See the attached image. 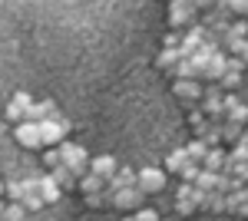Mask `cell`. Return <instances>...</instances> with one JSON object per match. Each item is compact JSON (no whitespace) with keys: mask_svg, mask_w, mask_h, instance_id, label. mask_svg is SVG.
<instances>
[{"mask_svg":"<svg viewBox=\"0 0 248 221\" xmlns=\"http://www.w3.org/2000/svg\"><path fill=\"white\" fill-rule=\"evenodd\" d=\"M218 46H222V53L225 56H238L242 50L248 46V23L245 20H235L229 30L218 37Z\"/></svg>","mask_w":248,"mask_h":221,"instance_id":"obj_1","label":"cell"},{"mask_svg":"<svg viewBox=\"0 0 248 221\" xmlns=\"http://www.w3.org/2000/svg\"><path fill=\"white\" fill-rule=\"evenodd\" d=\"M60 152H63V165L70 168V175L73 178H83V175H90V155H86V148L83 146H73V142H63L60 146Z\"/></svg>","mask_w":248,"mask_h":221,"instance_id":"obj_2","label":"cell"},{"mask_svg":"<svg viewBox=\"0 0 248 221\" xmlns=\"http://www.w3.org/2000/svg\"><path fill=\"white\" fill-rule=\"evenodd\" d=\"M103 202L109 205V208H119V211H139L142 208V192L139 188H119V192L106 188Z\"/></svg>","mask_w":248,"mask_h":221,"instance_id":"obj_3","label":"cell"},{"mask_svg":"<svg viewBox=\"0 0 248 221\" xmlns=\"http://www.w3.org/2000/svg\"><path fill=\"white\" fill-rule=\"evenodd\" d=\"M66 132H70V122H66V116H63V112H60L57 119H46V122H40V139H43V146H50V148L63 146Z\"/></svg>","mask_w":248,"mask_h":221,"instance_id":"obj_4","label":"cell"},{"mask_svg":"<svg viewBox=\"0 0 248 221\" xmlns=\"http://www.w3.org/2000/svg\"><path fill=\"white\" fill-rule=\"evenodd\" d=\"M202 112L209 116V122H218V126L225 122V96L218 89V83L202 92Z\"/></svg>","mask_w":248,"mask_h":221,"instance_id":"obj_5","label":"cell"},{"mask_svg":"<svg viewBox=\"0 0 248 221\" xmlns=\"http://www.w3.org/2000/svg\"><path fill=\"white\" fill-rule=\"evenodd\" d=\"M136 188L142 192V195H155V192H162L166 188V172L155 165H146L139 175H136Z\"/></svg>","mask_w":248,"mask_h":221,"instance_id":"obj_6","label":"cell"},{"mask_svg":"<svg viewBox=\"0 0 248 221\" xmlns=\"http://www.w3.org/2000/svg\"><path fill=\"white\" fill-rule=\"evenodd\" d=\"M202 192L195 188V185H179V192H175V211L179 215H192V211H199L202 208Z\"/></svg>","mask_w":248,"mask_h":221,"instance_id":"obj_7","label":"cell"},{"mask_svg":"<svg viewBox=\"0 0 248 221\" xmlns=\"http://www.w3.org/2000/svg\"><path fill=\"white\" fill-rule=\"evenodd\" d=\"M195 14H199L195 3H189V0H172L169 3V27H182V23L195 27Z\"/></svg>","mask_w":248,"mask_h":221,"instance_id":"obj_8","label":"cell"},{"mask_svg":"<svg viewBox=\"0 0 248 221\" xmlns=\"http://www.w3.org/2000/svg\"><path fill=\"white\" fill-rule=\"evenodd\" d=\"M30 106H33V96H30V92H17V96H14V99L7 103L3 116H7V119H10L14 126H20V122L27 119V109H30Z\"/></svg>","mask_w":248,"mask_h":221,"instance_id":"obj_9","label":"cell"},{"mask_svg":"<svg viewBox=\"0 0 248 221\" xmlns=\"http://www.w3.org/2000/svg\"><path fill=\"white\" fill-rule=\"evenodd\" d=\"M202 83L199 79H175V96L186 103V106H195V103H202Z\"/></svg>","mask_w":248,"mask_h":221,"instance_id":"obj_10","label":"cell"},{"mask_svg":"<svg viewBox=\"0 0 248 221\" xmlns=\"http://www.w3.org/2000/svg\"><path fill=\"white\" fill-rule=\"evenodd\" d=\"M14 139H17L23 148H40V146H43L37 122H20V126H14Z\"/></svg>","mask_w":248,"mask_h":221,"instance_id":"obj_11","label":"cell"},{"mask_svg":"<svg viewBox=\"0 0 248 221\" xmlns=\"http://www.w3.org/2000/svg\"><path fill=\"white\" fill-rule=\"evenodd\" d=\"M90 172H93L96 178H103V182L109 185V182H113V175L119 172V165H116L113 155H96L93 162H90Z\"/></svg>","mask_w":248,"mask_h":221,"instance_id":"obj_12","label":"cell"},{"mask_svg":"<svg viewBox=\"0 0 248 221\" xmlns=\"http://www.w3.org/2000/svg\"><path fill=\"white\" fill-rule=\"evenodd\" d=\"M23 198H20V205H23V208H27V211H40V208H43V198H40V188H37V175H33V178H23Z\"/></svg>","mask_w":248,"mask_h":221,"instance_id":"obj_13","label":"cell"},{"mask_svg":"<svg viewBox=\"0 0 248 221\" xmlns=\"http://www.w3.org/2000/svg\"><path fill=\"white\" fill-rule=\"evenodd\" d=\"M225 211L248 218V185H245V188H238V192H232L229 198H225Z\"/></svg>","mask_w":248,"mask_h":221,"instance_id":"obj_14","label":"cell"},{"mask_svg":"<svg viewBox=\"0 0 248 221\" xmlns=\"http://www.w3.org/2000/svg\"><path fill=\"white\" fill-rule=\"evenodd\" d=\"M225 70H229V56L218 50V53H215V56L209 59V66L202 70V79H215V83H218V79L225 76Z\"/></svg>","mask_w":248,"mask_h":221,"instance_id":"obj_15","label":"cell"},{"mask_svg":"<svg viewBox=\"0 0 248 221\" xmlns=\"http://www.w3.org/2000/svg\"><path fill=\"white\" fill-rule=\"evenodd\" d=\"M37 188H40V198H43L46 205H53L60 195H63V192H60V185L50 178V172H46V175H37Z\"/></svg>","mask_w":248,"mask_h":221,"instance_id":"obj_16","label":"cell"},{"mask_svg":"<svg viewBox=\"0 0 248 221\" xmlns=\"http://www.w3.org/2000/svg\"><path fill=\"white\" fill-rule=\"evenodd\" d=\"M225 162H229V152L225 148H209V155L202 159V172H215L218 175L225 168Z\"/></svg>","mask_w":248,"mask_h":221,"instance_id":"obj_17","label":"cell"},{"mask_svg":"<svg viewBox=\"0 0 248 221\" xmlns=\"http://www.w3.org/2000/svg\"><path fill=\"white\" fill-rule=\"evenodd\" d=\"M179 63H182L179 50H162V53L155 56V66H159L162 73H172V76H175V70H179Z\"/></svg>","mask_w":248,"mask_h":221,"instance_id":"obj_18","label":"cell"},{"mask_svg":"<svg viewBox=\"0 0 248 221\" xmlns=\"http://www.w3.org/2000/svg\"><path fill=\"white\" fill-rule=\"evenodd\" d=\"M136 175H139L136 168H119L106 188H113V192H119V188H136Z\"/></svg>","mask_w":248,"mask_h":221,"instance_id":"obj_19","label":"cell"},{"mask_svg":"<svg viewBox=\"0 0 248 221\" xmlns=\"http://www.w3.org/2000/svg\"><path fill=\"white\" fill-rule=\"evenodd\" d=\"M189 162H192V159L186 155V148H172L169 155H166V172H175V175H179Z\"/></svg>","mask_w":248,"mask_h":221,"instance_id":"obj_20","label":"cell"},{"mask_svg":"<svg viewBox=\"0 0 248 221\" xmlns=\"http://www.w3.org/2000/svg\"><path fill=\"white\" fill-rule=\"evenodd\" d=\"M189 126H192V132H195V139L209 129V116L202 112V106H192V109H189Z\"/></svg>","mask_w":248,"mask_h":221,"instance_id":"obj_21","label":"cell"},{"mask_svg":"<svg viewBox=\"0 0 248 221\" xmlns=\"http://www.w3.org/2000/svg\"><path fill=\"white\" fill-rule=\"evenodd\" d=\"M225 198H229V195H222V192H209V195L202 198V211L222 215V211H225Z\"/></svg>","mask_w":248,"mask_h":221,"instance_id":"obj_22","label":"cell"},{"mask_svg":"<svg viewBox=\"0 0 248 221\" xmlns=\"http://www.w3.org/2000/svg\"><path fill=\"white\" fill-rule=\"evenodd\" d=\"M50 178H53V182L60 185V192H70V188H77V178H73V175H70V168L66 165H60V168H53V172H50Z\"/></svg>","mask_w":248,"mask_h":221,"instance_id":"obj_23","label":"cell"},{"mask_svg":"<svg viewBox=\"0 0 248 221\" xmlns=\"http://www.w3.org/2000/svg\"><path fill=\"white\" fill-rule=\"evenodd\" d=\"M79 192H83V195H99V192H106V182H103V178H96L93 172H90V175H83V178H79Z\"/></svg>","mask_w":248,"mask_h":221,"instance_id":"obj_24","label":"cell"},{"mask_svg":"<svg viewBox=\"0 0 248 221\" xmlns=\"http://www.w3.org/2000/svg\"><path fill=\"white\" fill-rule=\"evenodd\" d=\"M186 155H189L192 162H199V165H202V159L209 155V146H205L202 139H192L189 146H186Z\"/></svg>","mask_w":248,"mask_h":221,"instance_id":"obj_25","label":"cell"},{"mask_svg":"<svg viewBox=\"0 0 248 221\" xmlns=\"http://www.w3.org/2000/svg\"><path fill=\"white\" fill-rule=\"evenodd\" d=\"M195 188H199L202 195H209V192H215V188H218V175H215V172H202V175L195 178Z\"/></svg>","mask_w":248,"mask_h":221,"instance_id":"obj_26","label":"cell"},{"mask_svg":"<svg viewBox=\"0 0 248 221\" xmlns=\"http://www.w3.org/2000/svg\"><path fill=\"white\" fill-rule=\"evenodd\" d=\"M242 132H245V126H235V122H222V142H229V146H238Z\"/></svg>","mask_w":248,"mask_h":221,"instance_id":"obj_27","label":"cell"},{"mask_svg":"<svg viewBox=\"0 0 248 221\" xmlns=\"http://www.w3.org/2000/svg\"><path fill=\"white\" fill-rule=\"evenodd\" d=\"M238 83H242V73H235V70H225V76L218 79V89H222V92H235V89H238Z\"/></svg>","mask_w":248,"mask_h":221,"instance_id":"obj_28","label":"cell"},{"mask_svg":"<svg viewBox=\"0 0 248 221\" xmlns=\"http://www.w3.org/2000/svg\"><path fill=\"white\" fill-rule=\"evenodd\" d=\"M3 221H27V208L20 202H7L3 208Z\"/></svg>","mask_w":248,"mask_h":221,"instance_id":"obj_29","label":"cell"},{"mask_svg":"<svg viewBox=\"0 0 248 221\" xmlns=\"http://www.w3.org/2000/svg\"><path fill=\"white\" fill-rule=\"evenodd\" d=\"M202 175V165L199 162H189V165L179 172V178H182V185H195V178Z\"/></svg>","mask_w":248,"mask_h":221,"instance_id":"obj_30","label":"cell"},{"mask_svg":"<svg viewBox=\"0 0 248 221\" xmlns=\"http://www.w3.org/2000/svg\"><path fill=\"white\" fill-rule=\"evenodd\" d=\"M43 165L50 168V172L63 165V152H60V146H57V148H46V155H43Z\"/></svg>","mask_w":248,"mask_h":221,"instance_id":"obj_31","label":"cell"},{"mask_svg":"<svg viewBox=\"0 0 248 221\" xmlns=\"http://www.w3.org/2000/svg\"><path fill=\"white\" fill-rule=\"evenodd\" d=\"M225 10H229V14H238V17H245V14H248V0H229Z\"/></svg>","mask_w":248,"mask_h":221,"instance_id":"obj_32","label":"cell"},{"mask_svg":"<svg viewBox=\"0 0 248 221\" xmlns=\"http://www.w3.org/2000/svg\"><path fill=\"white\" fill-rule=\"evenodd\" d=\"M179 46H182V37H179L175 30H169L166 40H162V50H179Z\"/></svg>","mask_w":248,"mask_h":221,"instance_id":"obj_33","label":"cell"},{"mask_svg":"<svg viewBox=\"0 0 248 221\" xmlns=\"http://www.w3.org/2000/svg\"><path fill=\"white\" fill-rule=\"evenodd\" d=\"M229 162H248V146H235L229 152Z\"/></svg>","mask_w":248,"mask_h":221,"instance_id":"obj_34","label":"cell"},{"mask_svg":"<svg viewBox=\"0 0 248 221\" xmlns=\"http://www.w3.org/2000/svg\"><path fill=\"white\" fill-rule=\"evenodd\" d=\"M7 195H10V202H20V198H23V185L20 182H7Z\"/></svg>","mask_w":248,"mask_h":221,"instance_id":"obj_35","label":"cell"},{"mask_svg":"<svg viewBox=\"0 0 248 221\" xmlns=\"http://www.w3.org/2000/svg\"><path fill=\"white\" fill-rule=\"evenodd\" d=\"M136 221H159V211H153V208H139V211H136Z\"/></svg>","mask_w":248,"mask_h":221,"instance_id":"obj_36","label":"cell"},{"mask_svg":"<svg viewBox=\"0 0 248 221\" xmlns=\"http://www.w3.org/2000/svg\"><path fill=\"white\" fill-rule=\"evenodd\" d=\"M83 202L90 205V208H103V205H106V202H103V192H99V195H86Z\"/></svg>","mask_w":248,"mask_h":221,"instance_id":"obj_37","label":"cell"},{"mask_svg":"<svg viewBox=\"0 0 248 221\" xmlns=\"http://www.w3.org/2000/svg\"><path fill=\"white\" fill-rule=\"evenodd\" d=\"M238 59H242V63H245V66H248V46H245V50H242V53H238Z\"/></svg>","mask_w":248,"mask_h":221,"instance_id":"obj_38","label":"cell"},{"mask_svg":"<svg viewBox=\"0 0 248 221\" xmlns=\"http://www.w3.org/2000/svg\"><path fill=\"white\" fill-rule=\"evenodd\" d=\"M123 221H136V215H129V218H123Z\"/></svg>","mask_w":248,"mask_h":221,"instance_id":"obj_39","label":"cell"}]
</instances>
